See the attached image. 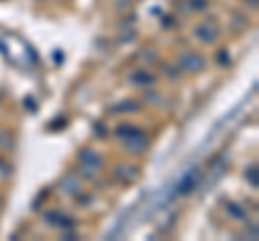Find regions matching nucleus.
<instances>
[{"label":"nucleus","mask_w":259,"mask_h":241,"mask_svg":"<svg viewBox=\"0 0 259 241\" xmlns=\"http://www.w3.org/2000/svg\"><path fill=\"white\" fill-rule=\"evenodd\" d=\"M115 177L117 179H121L123 183H130V181H136L138 179V172H136V168H128V166H119L117 170H115Z\"/></svg>","instance_id":"obj_7"},{"label":"nucleus","mask_w":259,"mask_h":241,"mask_svg":"<svg viewBox=\"0 0 259 241\" xmlns=\"http://www.w3.org/2000/svg\"><path fill=\"white\" fill-rule=\"evenodd\" d=\"M205 67V60L199 56L197 52H183L180 56V69H186L190 71V73H197V71H201Z\"/></svg>","instance_id":"obj_2"},{"label":"nucleus","mask_w":259,"mask_h":241,"mask_svg":"<svg viewBox=\"0 0 259 241\" xmlns=\"http://www.w3.org/2000/svg\"><path fill=\"white\" fill-rule=\"evenodd\" d=\"M80 160H82V162L86 164V166L95 168V170H97V168L104 166V160H102V157L97 155L95 151H82V153H80Z\"/></svg>","instance_id":"obj_6"},{"label":"nucleus","mask_w":259,"mask_h":241,"mask_svg":"<svg viewBox=\"0 0 259 241\" xmlns=\"http://www.w3.org/2000/svg\"><path fill=\"white\" fill-rule=\"evenodd\" d=\"M227 209H229V213H231L233 217H237V220H242V217L246 216V211L242 209V207L237 205V202H229V207H227Z\"/></svg>","instance_id":"obj_11"},{"label":"nucleus","mask_w":259,"mask_h":241,"mask_svg":"<svg viewBox=\"0 0 259 241\" xmlns=\"http://www.w3.org/2000/svg\"><path fill=\"white\" fill-rule=\"evenodd\" d=\"M194 35L203 43H212L216 39V35H218V30H216V26H212V24H199L197 28H194Z\"/></svg>","instance_id":"obj_4"},{"label":"nucleus","mask_w":259,"mask_h":241,"mask_svg":"<svg viewBox=\"0 0 259 241\" xmlns=\"http://www.w3.org/2000/svg\"><path fill=\"white\" fill-rule=\"evenodd\" d=\"M112 112H138L140 110V106L134 99H123L121 103H117V106H112L110 108Z\"/></svg>","instance_id":"obj_8"},{"label":"nucleus","mask_w":259,"mask_h":241,"mask_svg":"<svg viewBox=\"0 0 259 241\" xmlns=\"http://www.w3.org/2000/svg\"><path fill=\"white\" fill-rule=\"evenodd\" d=\"M115 134L119 138H130V136H136V134H143V129L134 127V125H119L115 129Z\"/></svg>","instance_id":"obj_9"},{"label":"nucleus","mask_w":259,"mask_h":241,"mask_svg":"<svg viewBox=\"0 0 259 241\" xmlns=\"http://www.w3.org/2000/svg\"><path fill=\"white\" fill-rule=\"evenodd\" d=\"M63 185H65L63 190L67 192V194H76V192L80 190V183H76V181H74V177H67V179L63 181Z\"/></svg>","instance_id":"obj_10"},{"label":"nucleus","mask_w":259,"mask_h":241,"mask_svg":"<svg viewBox=\"0 0 259 241\" xmlns=\"http://www.w3.org/2000/svg\"><path fill=\"white\" fill-rule=\"evenodd\" d=\"M123 146H126V151L134 153V155H138V153H143L147 149V138H145V134H136V136H130V138H123Z\"/></svg>","instance_id":"obj_3"},{"label":"nucleus","mask_w":259,"mask_h":241,"mask_svg":"<svg viewBox=\"0 0 259 241\" xmlns=\"http://www.w3.org/2000/svg\"><path fill=\"white\" fill-rule=\"evenodd\" d=\"M199 179H201V170H199V168H190V170L180 179V183H177V192L183 194V196L192 194L194 188L199 185Z\"/></svg>","instance_id":"obj_1"},{"label":"nucleus","mask_w":259,"mask_h":241,"mask_svg":"<svg viewBox=\"0 0 259 241\" xmlns=\"http://www.w3.org/2000/svg\"><path fill=\"white\" fill-rule=\"evenodd\" d=\"M246 177H248V181H253V188H257V168H248Z\"/></svg>","instance_id":"obj_12"},{"label":"nucleus","mask_w":259,"mask_h":241,"mask_svg":"<svg viewBox=\"0 0 259 241\" xmlns=\"http://www.w3.org/2000/svg\"><path fill=\"white\" fill-rule=\"evenodd\" d=\"M130 82H132V84H136V86H145V84H154L155 82V78L151 73H147V71L145 69H136V71H132V73H130Z\"/></svg>","instance_id":"obj_5"}]
</instances>
